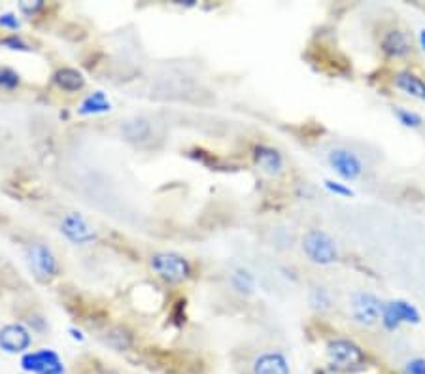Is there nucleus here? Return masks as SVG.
Wrapping results in <instances>:
<instances>
[{
	"label": "nucleus",
	"instance_id": "obj_1",
	"mask_svg": "<svg viewBox=\"0 0 425 374\" xmlns=\"http://www.w3.org/2000/svg\"><path fill=\"white\" fill-rule=\"evenodd\" d=\"M150 267L155 274L169 283H180L191 276V263L174 251H159L150 257Z\"/></svg>",
	"mask_w": 425,
	"mask_h": 374
},
{
	"label": "nucleus",
	"instance_id": "obj_2",
	"mask_svg": "<svg viewBox=\"0 0 425 374\" xmlns=\"http://www.w3.org/2000/svg\"><path fill=\"white\" fill-rule=\"evenodd\" d=\"M302 251L316 265H331L339 259L337 244L325 231L310 229L302 237Z\"/></svg>",
	"mask_w": 425,
	"mask_h": 374
},
{
	"label": "nucleus",
	"instance_id": "obj_3",
	"mask_svg": "<svg viewBox=\"0 0 425 374\" xmlns=\"http://www.w3.org/2000/svg\"><path fill=\"white\" fill-rule=\"evenodd\" d=\"M327 355L333 367L342 371H352V368L363 367L365 363V352L348 338H334L327 344Z\"/></svg>",
	"mask_w": 425,
	"mask_h": 374
},
{
	"label": "nucleus",
	"instance_id": "obj_4",
	"mask_svg": "<svg viewBox=\"0 0 425 374\" xmlns=\"http://www.w3.org/2000/svg\"><path fill=\"white\" fill-rule=\"evenodd\" d=\"M61 235L76 246H87L97 240V231L78 212H68L61 219Z\"/></svg>",
	"mask_w": 425,
	"mask_h": 374
},
{
	"label": "nucleus",
	"instance_id": "obj_5",
	"mask_svg": "<svg viewBox=\"0 0 425 374\" xmlns=\"http://www.w3.org/2000/svg\"><path fill=\"white\" fill-rule=\"evenodd\" d=\"M26 259L31 269L38 278L42 280H52L55 276L59 274V263L57 257L52 251L49 246L42 242H34L26 248Z\"/></svg>",
	"mask_w": 425,
	"mask_h": 374
},
{
	"label": "nucleus",
	"instance_id": "obj_6",
	"mask_svg": "<svg viewBox=\"0 0 425 374\" xmlns=\"http://www.w3.org/2000/svg\"><path fill=\"white\" fill-rule=\"evenodd\" d=\"M21 367L26 373L36 374H65V365L53 350H38L23 355Z\"/></svg>",
	"mask_w": 425,
	"mask_h": 374
},
{
	"label": "nucleus",
	"instance_id": "obj_7",
	"mask_svg": "<svg viewBox=\"0 0 425 374\" xmlns=\"http://www.w3.org/2000/svg\"><path fill=\"white\" fill-rule=\"evenodd\" d=\"M33 335L23 323H8L0 329V350L8 354H23L31 348Z\"/></svg>",
	"mask_w": 425,
	"mask_h": 374
},
{
	"label": "nucleus",
	"instance_id": "obj_8",
	"mask_svg": "<svg viewBox=\"0 0 425 374\" xmlns=\"http://www.w3.org/2000/svg\"><path fill=\"white\" fill-rule=\"evenodd\" d=\"M384 304L371 293H357L352 299V315L360 325H374L382 320Z\"/></svg>",
	"mask_w": 425,
	"mask_h": 374
},
{
	"label": "nucleus",
	"instance_id": "obj_9",
	"mask_svg": "<svg viewBox=\"0 0 425 374\" xmlns=\"http://www.w3.org/2000/svg\"><path fill=\"white\" fill-rule=\"evenodd\" d=\"M329 163L333 166V171L344 180H357L363 172V163L361 159L350 150L344 148H337L329 153Z\"/></svg>",
	"mask_w": 425,
	"mask_h": 374
},
{
	"label": "nucleus",
	"instance_id": "obj_10",
	"mask_svg": "<svg viewBox=\"0 0 425 374\" xmlns=\"http://www.w3.org/2000/svg\"><path fill=\"white\" fill-rule=\"evenodd\" d=\"M252 374H291V367L280 350H265L252 361Z\"/></svg>",
	"mask_w": 425,
	"mask_h": 374
},
{
	"label": "nucleus",
	"instance_id": "obj_11",
	"mask_svg": "<svg viewBox=\"0 0 425 374\" xmlns=\"http://www.w3.org/2000/svg\"><path fill=\"white\" fill-rule=\"evenodd\" d=\"M403 322H419L418 310L414 309L412 304H408L405 301H392L387 302L384 310H382V323L387 329H397Z\"/></svg>",
	"mask_w": 425,
	"mask_h": 374
},
{
	"label": "nucleus",
	"instance_id": "obj_12",
	"mask_svg": "<svg viewBox=\"0 0 425 374\" xmlns=\"http://www.w3.org/2000/svg\"><path fill=\"white\" fill-rule=\"evenodd\" d=\"M380 46H382V52L386 53L387 57L403 59V57H408L412 53V38L408 36L406 31L395 29V31H389V33L384 34Z\"/></svg>",
	"mask_w": 425,
	"mask_h": 374
},
{
	"label": "nucleus",
	"instance_id": "obj_13",
	"mask_svg": "<svg viewBox=\"0 0 425 374\" xmlns=\"http://www.w3.org/2000/svg\"><path fill=\"white\" fill-rule=\"evenodd\" d=\"M254 161L255 164L267 174H278L284 169V157L281 153L275 148L268 146H257L254 150Z\"/></svg>",
	"mask_w": 425,
	"mask_h": 374
},
{
	"label": "nucleus",
	"instance_id": "obj_14",
	"mask_svg": "<svg viewBox=\"0 0 425 374\" xmlns=\"http://www.w3.org/2000/svg\"><path fill=\"white\" fill-rule=\"evenodd\" d=\"M121 134L129 142H146L151 138V123L146 118H132L121 123Z\"/></svg>",
	"mask_w": 425,
	"mask_h": 374
},
{
	"label": "nucleus",
	"instance_id": "obj_15",
	"mask_svg": "<svg viewBox=\"0 0 425 374\" xmlns=\"http://www.w3.org/2000/svg\"><path fill=\"white\" fill-rule=\"evenodd\" d=\"M53 79H55L57 87L66 93L82 91L85 86L84 74L79 72V70H76V68H70V66H65V68L57 70Z\"/></svg>",
	"mask_w": 425,
	"mask_h": 374
},
{
	"label": "nucleus",
	"instance_id": "obj_16",
	"mask_svg": "<svg viewBox=\"0 0 425 374\" xmlns=\"http://www.w3.org/2000/svg\"><path fill=\"white\" fill-rule=\"evenodd\" d=\"M393 84L397 89H401L406 95H410L414 99L425 100V81L422 78H418L416 74L410 72H401L395 76Z\"/></svg>",
	"mask_w": 425,
	"mask_h": 374
},
{
	"label": "nucleus",
	"instance_id": "obj_17",
	"mask_svg": "<svg viewBox=\"0 0 425 374\" xmlns=\"http://www.w3.org/2000/svg\"><path fill=\"white\" fill-rule=\"evenodd\" d=\"M132 342H134L132 333L127 327H123V325H114V327L106 331L105 344L106 346H110L111 350H116V352H127V350H131Z\"/></svg>",
	"mask_w": 425,
	"mask_h": 374
},
{
	"label": "nucleus",
	"instance_id": "obj_18",
	"mask_svg": "<svg viewBox=\"0 0 425 374\" xmlns=\"http://www.w3.org/2000/svg\"><path fill=\"white\" fill-rule=\"evenodd\" d=\"M111 104L110 100L106 99V95L102 91H95L89 95L87 99L79 106V114L82 116H91V114H105L110 112Z\"/></svg>",
	"mask_w": 425,
	"mask_h": 374
},
{
	"label": "nucleus",
	"instance_id": "obj_19",
	"mask_svg": "<svg viewBox=\"0 0 425 374\" xmlns=\"http://www.w3.org/2000/svg\"><path fill=\"white\" fill-rule=\"evenodd\" d=\"M231 283H233V288H235L238 293H242V295L254 293L255 280L252 272H248L246 269H236L235 272H233V276H231Z\"/></svg>",
	"mask_w": 425,
	"mask_h": 374
},
{
	"label": "nucleus",
	"instance_id": "obj_20",
	"mask_svg": "<svg viewBox=\"0 0 425 374\" xmlns=\"http://www.w3.org/2000/svg\"><path fill=\"white\" fill-rule=\"evenodd\" d=\"M21 84V78L20 74L15 72V70H12V68H8V66H0V89H4V91H13V89H17Z\"/></svg>",
	"mask_w": 425,
	"mask_h": 374
},
{
	"label": "nucleus",
	"instance_id": "obj_21",
	"mask_svg": "<svg viewBox=\"0 0 425 374\" xmlns=\"http://www.w3.org/2000/svg\"><path fill=\"white\" fill-rule=\"evenodd\" d=\"M310 304H312L316 310H327L329 306H331V295H329L327 289H312V291H310Z\"/></svg>",
	"mask_w": 425,
	"mask_h": 374
},
{
	"label": "nucleus",
	"instance_id": "obj_22",
	"mask_svg": "<svg viewBox=\"0 0 425 374\" xmlns=\"http://www.w3.org/2000/svg\"><path fill=\"white\" fill-rule=\"evenodd\" d=\"M395 114L401 119V123L406 125V127H419L422 125V118L418 114L408 112V110H395Z\"/></svg>",
	"mask_w": 425,
	"mask_h": 374
},
{
	"label": "nucleus",
	"instance_id": "obj_23",
	"mask_svg": "<svg viewBox=\"0 0 425 374\" xmlns=\"http://www.w3.org/2000/svg\"><path fill=\"white\" fill-rule=\"evenodd\" d=\"M405 374H425V359L416 357L405 365Z\"/></svg>",
	"mask_w": 425,
	"mask_h": 374
},
{
	"label": "nucleus",
	"instance_id": "obj_24",
	"mask_svg": "<svg viewBox=\"0 0 425 374\" xmlns=\"http://www.w3.org/2000/svg\"><path fill=\"white\" fill-rule=\"evenodd\" d=\"M0 26L10 29V31H17L21 26V23L15 13H4V15H0Z\"/></svg>",
	"mask_w": 425,
	"mask_h": 374
},
{
	"label": "nucleus",
	"instance_id": "obj_25",
	"mask_svg": "<svg viewBox=\"0 0 425 374\" xmlns=\"http://www.w3.org/2000/svg\"><path fill=\"white\" fill-rule=\"evenodd\" d=\"M42 8H44V2H42V0H36V2H21L20 4V10L23 13H26V15H34V13L42 10Z\"/></svg>",
	"mask_w": 425,
	"mask_h": 374
},
{
	"label": "nucleus",
	"instance_id": "obj_26",
	"mask_svg": "<svg viewBox=\"0 0 425 374\" xmlns=\"http://www.w3.org/2000/svg\"><path fill=\"white\" fill-rule=\"evenodd\" d=\"M4 46H8L10 49H23V52H26L29 49V46H26L25 42L15 34V36H10V38L4 40Z\"/></svg>",
	"mask_w": 425,
	"mask_h": 374
},
{
	"label": "nucleus",
	"instance_id": "obj_27",
	"mask_svg": "<svg viewBox=\"0 0 425 374\" xmlns=\"http://www.w3.org/2000/svg\"><path fill=\"white\" fill-rule=\"evenodd\" d=\"M325 187H327L329 191L337 193V195H344V197H352V195H353L352 189H348V187H342L340 184H334V182H331V180H325Z\"/></svg>",
	"mask_w": 425,
	"mask_h": 374
},
{
	"label": "nucleus",
	"instance_id": "obj_28",
	"mask_svg": "<svg viewBox=\"0 0 425 374\" xmlns=\"http://www.w3.org/2000/svg\"><path fill=\"white\" fill-rule=\"evenodd\" d=\"M70 333H72L76 341H84V335H82V331H78V329H70Z\"/></svg>",
	"mask_w": 425,
	"mask_h": 374
},
{
	"label": "nucleus",
	"instance_id": "obj_29",
	"mask_svg": "<svg viewBox=\"0 0 425 374\" xmlns=\"http://www.w3.org/2000/svg\"><path fill=\"white\" fill-rule=\"evenodd\" d=\"M419 42H422V46H424V49H425V31L419 33Z\"/></svg>",
	"mask_w": 425,
	"mask_h": 374
},
{
	"label": "nucleus",
	"instance_id": "obj_30",
	"mask_svg": "<svg viewBox=\"0 0 425 374\" xmlns=\"http://www.w3.org/2000/svg\"><path fill=\"white\" fill-rule=\"evenodd\" d=\"M100 374H121V373H118V371H111V368H106V371H102Z\"/></svg>",
	"mask_w": 425,
	"mask_h": 374
},
{
	"label": "nucleus",
	"instance_id": "obj_31",
	"mask_svg": "<svg viewBox=\"0 0 425 374\" xmlns=\"http://www.w3.org/2000/svg\"><path fill=\"white\" fill-rule=\"evenodd\" d=\"M316 374H325V373H323V371H318V373H316Z\"/></svg>",
	"mask_w": 425,
	"mask_h": 374
}]
</instances>
